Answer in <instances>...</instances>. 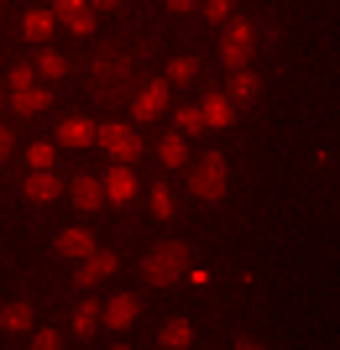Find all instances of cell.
<instances>
[{
  "mask_svg": "<svg viewBox=\"0 0 340 350\" xmlns=\"http://www.w3.org/2000/svg\"><path fill=\"white\" fill-rule=\"evenodd\" d=\"M89 84H94V100L100 105H120L131 94V53L100 47V53H94V68H89Z\"/></svg>",
  "mask_w": 340,
  "mask_h": 350,
  "instance_id": "1",
  "label": "cell"
},
{
  "mask_svg": "<svg viewBox=\"0 0 340 350\" xmlns=\"http://www.w3.org/2000/svg\"><path fill=\"white\" fill-rule=\"evenodd\" d=\"M189 256L194 251L183 246V241H163V246H152L147 256H142V278H147L152 288H173L178 278H189Z\"/></svg>",
  "mask_w": 340,
  "mask_h": 350,
  "instance_id": "2",
  "label": "cell"
},
{
  "mask_svg": "<svg viewBox=\"0 0 340 350\" xmlns=\"http://www.w3.org/2000/svg\"><path fill=\"white\" fill-rule=\"evenodd\" d=\"M225 157L220 152H205V157L189 167V189H194V199H205V204H220L225 199Z\"/></svg>",
  "mask_w": 340,
  "mask_h": 350,
  "instance_id": "3",
  "label": "cell"
},
{
  "mask_svg": "<svg viewBox=\"0 0 340 350\" xmlns=\"http://www.w3.org/2000/svg\"><path fill=\"white\" fill-rule=\"evenodd\" d=\"M252 53H257V27L252 21H225V31H220V58H225V68H246L252 63Z\"/></svg>",
  "mask_w": 340,
  "mask_h": 350,
  "instance_id": "4",
  "label": "cell"
},
{
  "mask_svg": "<svg viewBox=\"0 0 340 350\" xmlns=\"http://www.w3.org/2000/svg\"><path fill=\"white\" fill-rule=\"evenodd\" d=\"M94 142H100L116 162H136V157H142V136H136V126H126V120L100 126V131H94Z\"/></svg>",
  "mask_w": 340,
  "mask_h": 350,
  "instance_id": "5",
  "label": "cell"
},
{
  "mask_svg": "<svg viewBox=\"0 0 340 350\" xmlns=\"http://www.w3.org/2000/svg\"><path fill=\"white\" fill-rule=\"evenodd\" d=\"M58 27H68L74 37H94V5L89 0H53Z\"/></svg>",
  "mask_w": 340,
  "mask_h": 350,
  "instance_id": "6",
  "label": "cell"
},
{
  "mask_svg": "<svg viewBox=\"0 0 340 350\" xmlns=\"http://www.w3.org/2000/svg\"><path fill=\"white\" fill-rule=\"evenodd\" d=\"M168 89L173 84H163V79H147V84H142V94L131 100V120L136 126H142V120H157L168 110Z\"/></svg>",
  "mask_w": 340,
  "mask_h": 350,
  "instance_id": "7",
  "label": "cell"
},
{
  "mask_svg": "<svg viewBox=\"0 0 340 350\" xmlns=\"http://www.w3.org/2000/svg\"><path fill=\"white\" fill-rule=\"evenodd\" d=\"M116 267H120V256H116V251H100V246H94V251L84 256V262H79L74 282H79V288H94V282H105L110 272H116Z\"/></svg>",
  "mask_w": 340,
  "mask_h": 350,
  "instance_id": "8",
  "label": "cell"
},
{
  "mask_svg": "<svg viewBox=\"0 0 340 350\" xmlns=\"http://www.w3.org/2000/svg\"><path fill=\"white\" fill-rule=\"evenodd\" d=\"M68 199H74V209H84V215H94V209L110 204V199H105V183L89 178V173H79L74 183H68Z\"/></svg>",
  "mask_w": 340,
  "mask_h": 350,
  "instance_id": "9",
  "label": "cell"
},
{
  "mask_svg": "<svg viewBox=\"0 0 340 350\" xmlns=\"http://www.w3.org/2000/svg\"><path fill=\"white\" fill-rule=\"evenodd\" d=\"M105 199H110V204H131V199H136V173H131V162H116V167L105 173Z\"/></svg>",
  "mask_w": 340,
  "mask_h": 350,
  "instance_id": "10",
  "label": "cell"
},
{
  "mask_svg": "<svg viewBox=\"0 0 340 350\" xmlns=\"http://www.w3.org/2000/svg\"><path fill=\"white\" fill-rule=\"evenodd\" d=\"M21 193H27L31 204H53V199L63 193V183H58V173H53V167H47V173H42V167H31L27 183H21Z\"/></svg>",
  "mask_w": 340,
  "mask_h": 350,
  "instance_id": "11",
  "label": "cell"
},
{
  "mask_svg": "<svg viewBox=\"0 0 340 350\" xmlns=\"http://www.w3.org/2000/svg\"><path fill=\"white\" fill-rule=\"evenodd\" d=\"M47 105H53V89H42V84H31V89H11V110L16 116H42Z\"/></svg>",
  "mask_w": 340,
  "mask_h": 350,
  "instance_id": "12",
  "label": "cell"
},
{
  "mask_svg": "<svg viewBox=\"0 0 340 350\" xmlns=\"http://www.w3.org/2000/svg\"><path fill=\"white\" fill-rule=\"evenodd\" d=\"M136 314H142V298H131V293H116V298L105 304V324H110V329H131Z\"/></svg>",
  "mask_w": 340,
  "mask_h": 350,
  "instance_id": "13",
  "label": "cell"
},
{
  "mask_svg": "<svg viewBox=\"0 0 340 350\" xmlns=\"http://www.w3.org/2000/svg\"><path fill=\"white\" fill-rule=\"evenodd\" d=\"M199 116H205V131H225V126L236 120V105L225 100V94H205V105H199Z\"/></svg>",
  "mask_w": 340,
  "mask_h": 350,
  "instance_id": "14",
  "label": "cell"
},
{
  "mask_svg": "<svg viewBox=\"0 0 340 350\" xmlns=\"http://www.w3.org/2000/svg\"><path fill=\"white\" fill-rule=\"evenodd\" d=\"M257 73L252 68H231V84H225V100L231 105H246V100H257Z\"/></svg>",
  "mask_w": 340,
  "mask_h": 350,
  "instance_id": "15",
  "label": "cell"
},
{
  "mask_svg": "<svg viewBox=\"0 0 340 350\" xmlns=\"http://www.w3.org/2000/svg\"><path fill=\"white\" fill-rule=\"evenodd\" d=\"M53 246H58V251H63V256H74V262H84L89 251H94V235H89V230H84V225H74V230H63V235H58V241H53Z\"/></svg>",
  "mask_w": 340,
  "mask_h": 350,
  "instance_id": "16",
  "label": "cell"
},
{
  "mask_svg": "<svg viewBox=\"0 0 340 350\" xmlns=\"http://www.w3.org/2000/svg\"><path fill=\"white\" fill-rule=\"evenodd\" d=\"M53 27H58V16L53 11H27V21H21V31H27V42H53Z\"/></svg>",
  "mask_w": 340,
  "mask_h": 350,
  "instance_id": "17",
  "label": "cell"
},
{
  "mask_svg": "<svg viewBox=\"0 0 340 350\" xmlns=\"http://www.w3.org/2000/svg\"><path fill=\"white\" fill-rule=\"evenodd\" d=\"M94 131H100V126H89L84 116H68V120L58 126V142H63V146H89V142H94Z\"/></svg>",
  "mask_w": 340,
  "mask_h": 350,
  "instance_id": "18",
  "label": "cell"
},
{
  "mask_svg": "<svg viewBox=\"0 0 340 350\" xmlns=\"http://www.w3.org/2000/svg\"><path fill=\"white\" fill-rule=\"evenodd\" d=\"M0 329L27 335V329H31V304H0Z\"/></svg>",
  "mask_w": 340,
  "mask_h": 350,
  "instance_id": "19",
  "label": "cell"
},
{
  "mask_svg": "<svg viewBox=\"0 0 340 350\" xmlns=\"http://www.w3.org/2000/svg\"><path fill=\"white\" fill-rule=\"evenodd\" d=\"M194 340V329H189V319H168L163 329H157V345L163 350H183Z\"/></svg>",
  "mask_w": 340,
  "mask_h": 350,
  "instance_id": "20",
  "label": "cell"
},
{
  "mask_svg": "<svg viewBox=\"0 0 340 350\" xmlns=\"http://www.w3.org/2000/svg\"><path fill=\"white\" fill-rule=\"evenodd\" d=\"M157 157H163V167H183V162H189V142L168 131L163 142H157Z\"/></svg>",
  "mask_w": 340,
  "mask_h": 350,
  "instance_id": "21",
  "label": "cell"
},
{
  "mask_svg": "<svg viewBox=\"0 0 340 350\" xmlns=\"http://www.w3.org/2000/svg\"><path fill=\"white\" fill-rule=\"evenodd\" d=\"M68 73V63H63V53H53V47H42L37 53V79H63Z\"/></svg>",
  "mask_w": 340,
  "mask_h": 350,
  "instance_id": "22",
  "label": "cell"
},
{
  "mask_svg": "<svg viewBox=\"0 0 340 350\" xmlns=\"http://www.w3.org/2000/svg\"><path fill=\"white\" fill-rule=\"evenodd\" d=\"M100 319H105V314H100V308H94V304H79L74 308V335H94V329H100Z\"/></svg>",
  "mask_w": 340,
  "mask_h": 350,
  "instance_id": "23",
  "label": "cell"
},
{
  "mask_svg": "<svg viewBox=\"0 0 340 350\" xmlns=\"http://www.w3.org/2000/svg\"><path fill=\"white\" fill-rule=\"evenodd\" d=\"M173 126H178V136H199L205 131V116H199V105H183L173 116Z\"/></svg>",
  "mask_w": 340,
  "mask_h": 350,
  "instance_id": "24",
  "label": "cell"
},
{
  "mask_svg": "<svg viewBox=\"0 0 340 350\" xmlns=\"http://www.w3.org/2000/svg\"><path fill=\"white\" fill-rule=\"evenodd\" d=\"M152 215H157V219H173V215H178L173 189H168V183H152Z\"/></svg>",
  "mask_w": 340,
  "mask_h": 350,
  "instance_id": "25",
  "label": "cell"
},
{
  "mask_svg": "<svg viewBox=\"0 0 340 350\" xmlns=\"http://www.w3.org/2000/svg\"><path fill=\"white\" fill-rule=\"evenodd\" d=\"M189 79H199V63L194 58H173L168 63V84H189Z\"/></svg>",
  "mask_w": 340,
  "mask_h": 350,
  "instance_id": "26",
  "label": "cell"
},
{
  "mask_svg": "<svg viewBox=\"0 0 340 350\" xmlns=\"http://www.w3.org/2000/svg\"><path fill=\"white\" fill-rule=\"evenodd\" d=\"M27 162H31V167H42V173H47V167H53V162H58V157H53V146H47V142H31V146H27Z\"/></svg>",
  "mask_w": 340,
  "mask_h": 350,
  "instance_id": "27",
  "label": "cell"
},
{
  "mask_svg": "<svg viewBox=\"0 0 340 350\" xmlns=\"http://www.w3.org/2000/svg\"><path fill=\"white\" fill-rule=\"evenodd\" d=\"M199 5H205L209 27H225V21H231V0H199Z\"/></svg>",
  "mask_w": 340,
  "mask_h": 350,
  "instance_id": "28",
  "label": "cell"
},
{
  "mask_svg": "<svg viewBox=\"0 0 340 350\" xmlns=\"http://www.w3.org/2000/svg\"><path fill=\"white\" fill-rule=\"evenodd\" d=\"M31 84H37V68H27V63H16L11 79H5V89H31Z\"/></svg>",
  "mask_w": 340,
  "mask_h": 350,
  "instance_id": "29",
  "label": "cell"
},
{
  "mask_svg": "<svg viewBox=\"0 0 340 350\" xmlns=\"http://www.w3.org/2000/svg\"><path fill=\"white\" fill-rule=\"evenodd\" d=\"M31 350H58V329H31Z\"/></svg>",
  "mask_w": 340,
  "mask_h": 350,
  "instance_id": "30",
  "label": "cell"
},
{
  "mask_svg": "<svg viewBox=\"0 0 340 350\" xmlns=\"http://www.w3.org/2000/svg\"><path fill=\"white\" fill-rule=\"evenodd\" d=\"M11 146H16V136H11V126H0V162L11 157Z\"/></svg>",
  "mask_w": 340,
  "mask_h": 350,
  "instance_id": "31",
  "label": "cell"
},
{
  "mask_svg": "<svg viewBox=\"0 0 340 350\" xmlns=\"http://www.w3.org/2000/svg\"><path fill=\"white\" fill-rule=\"evenodd\" d=\"M236 350H262V345H257L252 335H236Z\"/></svg>",
  "mask_w": 340,
  "mask_h": 350,
  "instance_id": "32",
  "label": "cell"
},
{
  "mask_svg": "<svg viewBox=\"0 0 340 350\" xmlns=\"http://www.w3.org/2000/svg\"><path fill=\"white\" fill-rule=\"evenodd\" d=\"M168 5H173V11H194V5H199V0H168Z\"/></svg>",
  "mask_w": 340,
  "mask_h": 350,
  "instance_id": "33",
  "label": "cell"
},
{
  "mask_svg": "<svg viewBox=\"0 0 340 350\" xmlns=\"http://www.w3.org/2000/svg\"><path fill=\"white\" fill-rule=\"evenodd\" d=\"M89 5H105V11H116V5H120V0H89Z\"/></svg>",
  "mask_w": 340,
  "mask_h": 350,
  "instance_id": "34",
  "label": "cell"
},
{
  "mask_svg": "<svg viewBox=\"0 0 340 350\" xmlns=\"http://www.w3.org/2000/svg\"><path fill=\"white\" fill-rule=\"evenodd\" d=\"M0 110H5V84H0Z\"/></svg>",
  "mask_w": 340,
  "mask_h": 350,
  "instance_id": "35",
  "label": "cell"
},
{
  "mask_svg": "<svg viewBox=\"0 0 340 350\" xmlns=\"http://www.w3.org/2000/svg\"><path fill=\"white\" fill-rule=\"evenodd\" d=\"M110 350H131V345H110Z\"/></svg>",
  "mask_w": 340,
  "mask_h": 350,
  "instance_id": "36",
  "label": "cell"
}]
</instances>
